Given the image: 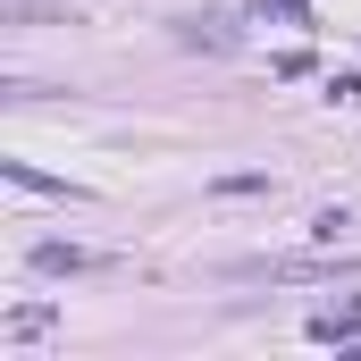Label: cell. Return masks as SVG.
Instances as JSON below:
<instances>
[{
	"mask_svg": "<svg viewBox=\"0 0 361 361\" xmlns=\"http://www.w3.org/2000/svg\"><path fill=\"white\" fill-rule=\"evenodd\" d=\"M34 269H101V252H85V244H34Z\"/></svg>",
	"mask_w": 361,
	"mask_h": 361,
	"instance_id": "2",
	"label": "cell"
},
{
	"mask_svg": "<svg viewBox=\"0 0 361 361\" xmlns=\"http://www.w3.org/2000/svg\"><path fill=\"white\" fill-rule=\"evenodd\" d=\"M227 277H252V286H302V277H361V252H353V261H235Z\"/></svg>",
	"mask_w": 361,
	"mask_h": 361,
	"instance_id": "1",
	"label": "cell"
}]
</instances>
